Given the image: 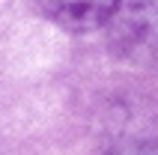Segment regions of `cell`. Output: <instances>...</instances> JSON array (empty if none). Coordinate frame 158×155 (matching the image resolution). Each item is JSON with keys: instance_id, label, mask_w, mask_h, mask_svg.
I'll return each mask as SVG.
<instances>
[{"instance_id": "obj_1", "label": "cell", "mask_w": 158, "mask_h": 155, "mask_svg": "<svg viewBox=\"0 0 158 155\" xmlns=\"http://www.w3.org/2000/svg\"><path fill=\"white\" fill-rule=\"evenodd\" d=\"M110 45L134 66H158V0H116L107 18Z\"/></svg>"}, {"instance_id": "obj_2", "label": "cell", "mask_w": 158, "mask_h": 155, "mask_svg": "<svg viewBox=\"0 0 158 155\" xmlns=\"http://www.w3.org/2000/svg\"><path fill=\"white\" fill-rule=\"evenodd\" d=\"M39 6L63 30L84 33V30L107 24L116 0H39Z\"/></svg>"}, {"instance_id": "obj_3", "label": "cell", "mask_w": 158, "mask_h": 155, "mask_svg": "<svg viewBox=\"0 0 158 155\" xmlns=\"http://www.w3.org/2000/svg\"><path fill=\"white\" fill-rule=\"evenodd\" d=\"M107 155H158V143L155 140H123Z\"/></svg>"}]
</instances>
